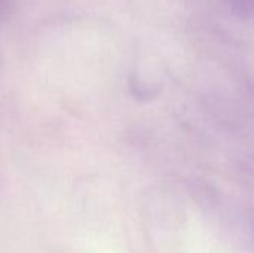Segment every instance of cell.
<instances>
[{
	"label": "cell",
	"mask_w": 254,
	"mask_h": 253,
	"mask_svg": "<svg viewBox=\"0 0 254 253\" xmlns=\"http://www.w3.org/2000/svg\"><path fill=\"white\" fill-rule=\"evenodd\" d=\"M228 1L241 15H253L254 13V0H228Z\"/></svg>",
	"instance_id": "obj_1"
}]
</instances>
